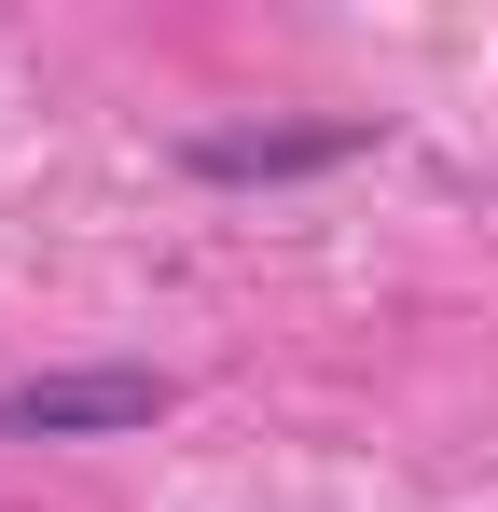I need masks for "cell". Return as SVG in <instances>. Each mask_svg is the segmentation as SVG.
<instances>
[{"instance_id": "cell-1", "label": "cell", "mask_w": 498, "mask_h": 512, "mask_svg": "<svg viewBox=\"0 0 498 512\" xmlns=\"http://www.w3.org/2000/svg\"><path fill=\"white\" fill-rule=\"evenodd\" d=\"M153 374H28V388H0V429H153Z\"/></svg>"}]
</instances>
